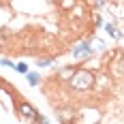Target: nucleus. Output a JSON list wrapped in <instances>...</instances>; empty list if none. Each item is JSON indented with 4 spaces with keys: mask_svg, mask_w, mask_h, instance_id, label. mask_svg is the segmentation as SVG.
<instances>
[{
    "mask_svg": "<svg viewBox=\"0 0 124 124\" xmlns=\"http://www.w3.org/2000/svg\"><path fill=\"white\" fill-rule=\"evenodd\" d=\"M15 71H19V73H28V66H26L24 62H22V64H15Z\"/></svg>",
    "mask_w": 124,
    "mask_h": 124,
    "instance_id": "nucleus-3",
    "label": "nucleus"
},
{
    "mask_svg": "<svg viewBox=\"0 0 124 124\" xmlns=\"http://www.w3.org/2000/svg\"><path fill=\"white\" fill-rule=\"evenodd\" d=\"M0 47H2V45H0Z\"/></svg>",
    "mask_w": 124,
    "mask_h": 124,
    "instance_id": "nucleus-4",
    "label": "nucleus"
},
{
    "mask_svg": "<svg viewBox=\"0 0 124 124\" xmlns=\"http://www.w3.org/2000/svg\"><path fill=\"white\" fill-rule=\"evenodd\" d=\"M92 84H94V75L90 71H77L71 77V88H75V90H90Z\"/></svg>",
    "mask_w": 124,
    "mask_h": 124,
    "instance_id": "nucleus-1",
    "label": "nucleus"
},
{
    "mask_svg": "<svg viewBox=\"0 0 124 124\" xmlns=\"http://www.w3.org/2000/svg\"><path fill=\"white\" fill-rule=\"evenodd\" d=\"M39 81H41V77H39V73H28V84H32V86H37Z\"/></svg>",
    "mask_w": 124,
    "mask_h": 124,
    "instance_id": "nucleus-2",
    "label": "nucleus"
}]
</instances>
